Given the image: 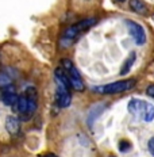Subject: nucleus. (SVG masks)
Wrapping results in <instances>:
<instances>
[{
  "mask_svg": "<svg viewBox=\"0 0 154 157\" xmlns=\"http://www.w3.org/2000/svg\"><path fill=\"white\" fill-rule=\"evenodd\" d=\"M37 91L35 88H27L22 95H19V99L15 104V109L19 114H23L26 117H31L35 113L38 106L37 102Z\"/></svg>",
  "mask_w": 154,
  "mask_h": 157,
  "instance_id": "obj_1",
  "label": "nucleus"
},
{
  "mask_svg": "<svg viewBox=\"0 0 154 157\" xmlns=\"http://www.w3.org/2000/svg\"><path fill=\"white\" fill-rule=\"evenodd\" d=\"M135 86V80H120V81H115V83L107 84L103 87H96L93 88L95 92L99 94H120V92H126V91L131 90Z\"/></svg>",
  "mask_w": 154,
  "mask_h": 157,
  "instance_id": "obj_2",
  "label": "nucleus"
},
{
  "mask_svg": "<svg viewBox=\"0 0 154 157\" xmlns=\"http://www.w3.org/2000/svg\"><path fill=\"white\" fill-rule=\"evenodd\" d=\"M62 68L69 75L70 87L76 91H84V83L81 80V76L78 73L77 68L73 65V63L70 60H68V58H65V60H62Z\"/></svg>",
  "mask_w": 154,
  "mask_h": 157,
  "instance_id": "obj_3",
  "label": "nucleus"
},
{
  "mask_svg": "<svg viewBox=\"0 0 154 157\" xmlns=\"http://www.w3.org/2000/svg\"><path fill=\"white\" fill-rule=\"evenodd\" d=\"M96 19L95 18H88V19H84V21H81V22H78V23L76 25H73V26H70L69 29H66L64 33V35H65V38H74V37H77V34H80V33H83L85 30H88L89 27H92V26L96 23Z\"/></svg>",
  "mask_w": 154,
  "mask_h": 157,
  "instance_id": "obj_4",
  "label": "nucleus"
},
{
  "mask_svg": "<svg viewBox=\"0 0 154 157\" xmlns=\"http://www.w3.org/2000/svg\"><path fill=\"white\" fill-rule=\"evenodd\" d=\"M126 26L127 30H129L130 35L133 37V39L135 41L137 45H143L146 42V33L143 30V27L137 22L131 21V19H127L126 21Z\"/></svg>",
  "mask_w": 154,
  "mask_h": 157,
  "instance_id": "obj_5",
  "label": "nucleus"
},
{
  "mask_svg": "<svg viewBox=\"0 0 154 157\" xmlns=\"http://www.w3.org/2000/svg\"><path fill=\"white\" fill-rule=\"evenodd\" d=\"M55 102L60 107H68L72 102V96L69 92V88L62 84H57V91H55Z\"/></svg>",
  "mask_w": 154,
  "mask_h": 157,
  "instance_id": "obj_6",
  "label": "nucleus"
},
{
  "mask_svg": "<svg viewBox=\"0 0 154 157\" xmlns=\"http://www.w3.org/2000/svg\"><path fill=\"white\" fill-rule=\"evenodd\" d=\"M146 102L141 99H131L129 102V113L131 115L137 117V118H143V114H145V110H146Z\"/></svg>",
  "mask_w": 154,
  "mask_h": 157,
  "instance_id": "obj_7",
  "label": "nucleus"
},
{
  "mask_svg": "<svg viewBox=\"0 0 154 157\" xmlns=\"http://www.w3.org/2000/svg\"><path fill=\"white\" fill-rule=\"evenodd\" d=\"M19 96L16 95L14 87H7V88H3V92H2V102L6 104V106H14L18 102Z\"/></svg>",
  "mask_w": 154,
  "mask_h": 157,
  "instance_id": "obj_8",
  "label": "nucleus"
},
{
  "mask_svg": "<svg viewBox=\"0 0 154 157\" xmlns=\"http://www.w3.org/2000/svg\"><path fill=\"white\" fill-rule=\"evenodd\" d=\"M104 109H106L104 104H95V106H92L89 109V113H88V125L91 127H92L95 121H97V118L103 114Z\"/></svg>",
  "mask_w": 154,
  "mask_h": 157,
  "instance_id": "obj_9",
  "label": "nucleus"
},
{
  "mask_svg": "<svg viewBox=\"0 0 154 157\" xmlns=\"http://www.w3.org/2000/svg\"><path fill=\"white\" fill-rule=\"evenodd\" d=\"M21 129V121L14 115H9L6 118V130L9 134H16Z\"/></svg>",
  "mask_w": 154,
  "mask_h": 157,
  "instance_id": "obj_10",
  "label": "nucleus"
},
{
  "mask_svg": "<svg viewBox=\"0 0 154 157\" xmlns=\"http://www.w3.org/2000/svg\"><path fill=\"white\" fill-rule=\"evenodd\" d=\"M135 58H137V54L134 53H130V56L127 57V60L124 61V64L122 65V69H120V75L122 76H124V75H127L130 72V69H131V67L134 65V63H135Z\"/></svg>",
  "mask_w": 154,
  "mask_h": 157,
  "instance_id": "obj_11",
  "label": "nucleus"
},
{
  "mask_svg": "<svg viewBox=\"0 0 154 157\" xmlns=\"http://www.w3.org/2000/svg\"><path fill=\"white\" fill-rule=\"evenodd\" d=\"M130 8L137 14H145L147 11L145 3L142 0H130Z\"/></svg>",
  "mask_w": 154,
  "mask_h": 157,
  "instance_id": "obj_12",
  "label": "nucleus"
},
{
  "mask_svg": "<svg viewBox=\"0 0 154 157\" xmlns=\"http://www.w3.org/2000/svg\"><path fill=\"white\" fill-rule=\"evenodd\" d=\"M12 86V77L6 72H0V88H7Z\"/></svg>",
  "mask_w": 154,
  "mask_h": 157,
  "instance_id": "obj_13",
  "label": "nucleus"
},
{
  "mask_svg": "<svg viewBox=\"0 0 154 157\" xmlns=\"http://www.w3.org/2000/svg\"><path fill=\"white\" fill-rule=\"evenodd\" d=\"M153 119H154V106L147 103L145 114H143V121H145V122H152Z\"/></svg>",
  "mask_w": 154,
  "mask_h": 157,
  "instance_id": "obj_14",
  "label": "nucleus"
},
{
  "mask_svg": "<svg viewBox=\"0 0 154 157\" xmlns=\"http://www.w3.org/2000/svg\"><path fill=\"white\" fill-rule=\"evenodd\" d=\"M131 149V144L129 141H120L119 142V150L120 152H127V150H130Z\"/></svg>",
  "mask_w": 154,
  "mask_h": 157,
  "instance_id": "obj_15",
  "label": "nucleus"
},
{
  "mask_svg": "<svg viewBox=\"0 0 154 157\" xmlns=\"http://www.w3.org/2000/svg\"><path fill=\"white\" fill-rule=\"evenodd\" d=\"M147 149H149L150 155L154 157V137H152V138L149 140V142H147Z\"/></svg>",
  "mask_w": 154,
  "mask_h": 157,
  "instance_id": "obj_16",
  "label": "nucleus"
},
{
  "mask_svg": "<svg viewBox=\"0 0 154 157\" xmlns=\"http://www.w3.org/2000/svg\"><path fill=\"white\" fill-rule=\"evenodd\" d=\"M146 94L149 95V96L154 98V84H152V86H149L146 88Z\"/></svg>",
  "mask_w": 154,
  "mask_h": 157,
  "instance_id": "obj_17",
  "label": "nucleus"
},
{
  "mask_svg": "<svg viewBox=\"0 0 154 157\" xmlns=\"http://www.w3.org/2000/svg\"><path fill=\"white\" fill-rule=\"evenodd\" d=\"M39 157H55L53 153H45V155H41Z\"/></svg>",
  "mask_w": 154,
  "mask_h": 157,
  "instance_id": "obj_18",
  "label": "nucleus"
},
{
  "mask_svg": "<svg viewBox=\"0 0 154 157\" xmlns=\"http://www.w3.org/2000/svg\"><path fill=\"white\" fill-rule=\"evenodd\" d=\"M116 2H120V3H122V2H124V0H116Z\"/></svg>",
  "mask_w": 154,
  "mask_h": 157,
  "instance_id": "obj_19",
  "label": "nucleus"
},
{
  "mask_svg": "<svg viewBox=\"0 0 154 157\" xmlns=\"http://www.w3.org/2000/svg\"><path fill=\"white\" fill-rule=\"evenodd\" d=\"M110 157H115V156H110Z\"/></svg>",
  "mask_w": 154,
  "mask_h": 157,
  "instance_id": "obj_20",
  "label": "nucleus"
}]
</instances>
